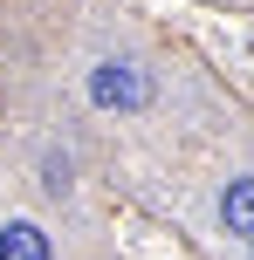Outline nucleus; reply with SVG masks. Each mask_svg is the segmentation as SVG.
<instances>
[{
    "label": "nucleus",
    "instance_id": "obj_1",
    "mask_svg": "<svg viewBox=\"0 0 254 260\" xmlns=\"http://www.w3.org/2000/svg\"><path fill=\"white\" fill-rule=\"evenodd\" d=\"M90 96L103 110H145L151 103V76L131 69V62H103V69H90Z\"/></svg>",
    "mask_w": 254,
    "mask_h": 260
},
{
    "label": "nucleus",
    "instance_id": "obj_2",
    "mask_svg": "<svg viewBox=\"0 0 254 260\" xmlns=\"http://www.w3.org/2000/svg\"><path fill=\"white\" fill-rule=\"evenodd\" d=\"M0 260H48V233H41V226H27V219L0 226Z\"/></svg>",
    "mask_w": 254,
    "mask_h": 260
},
{
    "label": "nucleus",
    "instance_id": "obj_3",
    "mask_svg": "<svg viewBox=\"0 0 254 260\" xmlns=\"http://www.w3.org/2000/svg\"><path fill=\"white\" fill-rule=\"evenodd\" d=\"M220 219H227V233H247V240H254V178H234V185H227Z\"/></svg>",
    "mask_w": 254,
    "mask_h": 260
},
{
    "label": "nucleus",
    "instance_id": "obj_4",
    "mask_svg": "<svg viewBox=\"0 0 254 260\" xmlns=\"http://www.w3.org/2000/svg\"><path fill=\"white\" fill-rule=\"evenodd\" d=\"M41 185L62 199V192H69V157H48V165H41Z\"/></svg>",
    "mask_w": 254,
    "mask_h": 260
}]
</instances>
